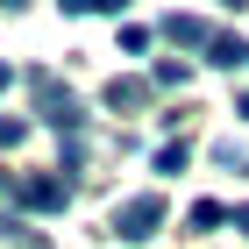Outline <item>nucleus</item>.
I'll return each mask as SVG.
<instances>
[{
	"label": "nucleus",
	"mask_w": 249,
	"mask_h": 249,
	"mask_svg": "<svg viewBox=\"0 0 249 249\" xmlns=\"http://www.w3.org/2000/svg\"><path fill=\"white\" fill-rule=\"evenodd\" d=\"M157 228H164V199H157V192H135V199L114 207V235L121 242H150Z\"/></svg>",
	"instance_id": "f257e3e1"
},
{
	"label": "nucleus",
	"mask_w": 249,
	"mask_h": 249,
	"mask_svg": "<svg viewBox=\"0 0 249 249\" xmlns=\"http://www.w3.org/2000/svg\"><path fill=\"white\" fill-rule=\"evenodd\" d=\"M207 64H221V71H242V64H249V43H242V36H213Z\"/></svg>",
	"instance_id": "423d86ee"
},
{
	"label": "nucleus",
	"mask_w": 249,
	"mask_h": 249,
	"mask_svg": "<svg viewBox=\"0 0 249 249\" xmlns=\"http://www.w3.org/2000/svg\"><path fill=\"white\" fill-rule=\"evenodd\" d=\"M142 100H150V86H142V78H114V86H107V107H114V114H135Z\"/></svg>",
	"instance_id": "39448f33"
},
{
	"label": "nucleus",
	"mask_w": 249,
	"mask_h": 249,
	"mask_svg": "<svg viewBox=\"0 0 249 249\" xmlns=\"http://www.w3.org/2000/svg\"><path fill=\"white\" fill-rule=\"evenodd\" d=\"M185 157H192L185 142H164V150H157V171H185Z\"/></svg>",
	"instance_id": "1a4fd4ad"
},
{
	"label": "nucleus",
	"mask_w": 249,
	"mask_h": 249,
	"mask_svg": "<svg viewBox=\"0 0 249 249\" xmlns=\"http://www.w3.org/2000/svg\"><path fill=\"white\" fill-rule=\"evenodd\" d=\"M15 199H21L29 213H57L64 199H71V178H21V185H15Z\"/></svg>",
	"instance_id": "7ed1b4c3"
},
{
	"label": "nucleus",
	"mask_w": 249,
	"mask_h": 249,
	"mask_svg": "<svg viewBox=\"0 0 249 249\" xmlns=\"http://www.w3.org/2000/svg\"><path fill=\"white\" fill-rule=\"evenodd\" d=\"M21 135H29V121H15V114H0V150H15Z\"/></svg>",
	"instance_id": "9b49d317"
},
{
	"label": "nucleus",
	"mask_w": 249,
	"mask_h": 249,
	"mask_svg": "<svg viewBox=\"0 0 249 249\" xmlns=\"http://www.w3.org/2000/svg\"><path fill=\"white\" fill-rule=\"evenodd\" d=\"M150 86H164V93H178V86H185V64H157V71H150Z\"/></svg>",
	"instance_id": "9d476101"
},
{
	"label": "nucleus",
	"mask_w": 249,
	"mask_h": 249,
	"mask_svg": "<svg viewBox=\"0 0 249 249\" xmlns=\"http://www.w3.org/2000/svg\"><path fill=\"white\" fill-rule=\"evenodd\" d=\"M0 93H7V64H0Z\"/></svg>",
	"instance_id": "4468645a"
},
{
	"label": "nucleus",
	"mask_w": 249,
	"mask_h": 249,
	"mask_svg": "<svg viewBox=\"0 0 249 249\" xmlns=\"http://www.w3.org/2000/svg\"><path fill=\"white\" fill-rule=\"evenodd\" d=\"M164 36H171L178 50H213V29H207L199 15H171V21H164Z\"/></svg>",
	"instance_id": "20e7f679"
},
{
	"label": "nucleus",
	"mask_w": 249,
	"mask_h": 249,
	"mask_svg": "<svg viewBox=\"0 0 249 249\" xmlns=\"http://www.w3.org/2000/svg\"><path fill=\"white\" fill-rule=\"evenodd\" d=\"M185 221H192V235H213V228H228V207H213V199H199V207H192Z\"/></svg>",
	"instance_id": "0eeeda50"
},
{
	"label": "nucleus",
	"mask_w": 249,
	"mask_h": 249,
	"mask_svg": "<svg viewBox=\"0 0 249 249\" xmlns=\"http://www.w3.org/2000/svg\"><path fill=\"white\" fill-rule=\"evenodd\" d=\"M0 192H7V171H0Z\"/></svg>",
	"instance_id": "2eb2a0df"
},
{
	"label": "nucleus",
	"mask_w": 249,
	"mask_h": 249,
	"mask_svg": "<svg viewBox=\"0 0 249 249\" xmlns=\"http://www.w3.org/2000/svg\"><path fill=\"white\" fill-rule=\"evenodd\" d=\"M235 235H249V207H235Z\"/></svg>",
	"instance_id": "f8f14e48"
},
{
	"label": "nucleus",
	"mask_w": 249,
	"mask_h": 249,
	"mask_svg": "<svg viewBox=\"0 0 249 249\" xmlns=\"http://www.w3.org/2000/svg\"><path fill=\"white\" fill-rule=\"evenodd\" d=\"M235 114H242V121H249V93H242V100H235Z\"/></svg>",
	"instance_id": "ddd939ff"
},
{
	"label": "nucleus",
	"mask_w": 249,
	"mask_h": 249,
	"mask_svg": "<svg viewBox=\"0 0 249 249\" xmlns=\"http://www.w3.org/2000/svg\"><path fill=\"white\" fill-rule=\"evenodd\" d=\"M213 164H221V171H242V178H249V150L235 142V135H228V142H213Z\"/></svg>",
	"instance_id": "6e6552de"
},
{
	"label": "nucleus",
	"mask_w": 249,
	"mask_h": 249,
	"mask_svg": "<svg viewBox=\"0 0 249 249\" xmlns=\"http://www.w3.org/2000/svg\"><path fill=\"white\" fill-rule=\"evenodd\" d=\"M36 100H43V121H50V128H57L64 142H71V135L86 128V114H78V100L64 93V86H57L50 71H36Z\"/></svg>",
	"instance_id": "f03ea898"
}]
</instances>
